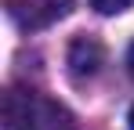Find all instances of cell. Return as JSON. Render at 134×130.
<instances>
[{"mask_svg": "<svg viewBox=\"0 0 134 130\" xmlns=\"http://www.w3.org/2000/svg\"><path fill=\"white\" fill-rule=\"evenodd\" d=\"M4 130H76V123L62 101L29 87H11L4 94Z\"/></svg>", "mask_w": 134, "mask_h": 130, "instance_id": "cell-1", "label": "cell"}, {"mask_svg": "<svg viewBox=\"0 0 134 130\" xmlns=\"http://www.w3.org/2000/svg\"><path fill=\"white\" fill-rule=\"evenodd\" d=\"M7 15L22 29H47L72 11V0H4Z\"/></svg>", "mask_w": 134, "mask_h": 130, "instance_id": "cell-2", "label": "cell"}, {"mask_svg": "<svg viewBox=\"0 0 134 130\" xmlns=\"http://www.w3.org/2000/svg\"><path fill=\"white\" fill-rule=\"evenodd\" d=\"M65 62H69V72H72L76 83L94 80L102 72V65H105V47L94 40V36H76V40L69 43V58Z\"/></svg>", "mask_w": 134, "mask_h": 130, "instance_id": "cell-3", "label": "cell"}, {"mask_svg": "<svg viewBox=\"0 0 134 130\" xmlns=\"http://www.w3.org/2000/svg\"><path fill=\"white\" fill-rule=\"evenodd\" d=\"M134 0H91V7L98 11V15H120V11H127Z\"/></svg>", "mask_w": 134, "mask_h": 130, "instance_id": "cell-4", "label": "cell"}, {"mask_svg": "<svg viewBox=\"0 0 134 130\" xmlns=\"http://www.w3.org/2000/svg\"><path fill=\"white\" fill-rule=\"evenodd\" d=\"M127 72L134 76V43H131V51H127Z\"/></svg>", "mask_w": 134, "mask_h": 130, "instance_id": "cell-5", "label": "cell"}, {"mask_svg": "<svg viewBox=\"0 0 134 130\" xmlns=\"http://www.w3.org/2000/svg\"><path fill=\"white\" fill-rule=\"evenodd\" d=\"M127 123H131V130H134V105H131V116H127Z\"/></svg>", "mask_w": 134, "mask_h": 130, "instance_id": "cell-6", "label": "cell"}]
</instances>
